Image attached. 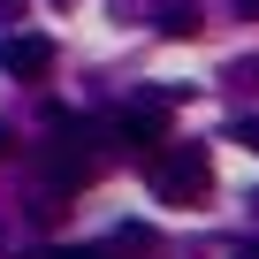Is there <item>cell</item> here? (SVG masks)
Here are the masks:
<instances>
[{
  "instance_id": "cell-1",
  "label": "cell",
  "mask_w": 259,
  "mask_h": 259,
  "mask_svg": "<svg viewBox=\"0 0 259 259\" xmlns=\"http://www.w3.org/2000/svg\"><path fill=\"white\" fill-rule=\"evenodd\" d=\"M145 191L160 206H198L213 191V168H206V145H160L145 153Z\"/></svg>"
},
{
  "instance_id": "cell-2",
  "label": "cell",
  "mask_w": 259,
  "mask_h": 259,
  "mask_svg": "<svg viewBox=\"0 0 259 259\" xmlns=\"http://www.w3.org/2000/svg\"><path fill=\"white\" fill-rule=\"evenodd\" d=\"M31 168L46 176V191H84V183L99 176V153H92V145L54 138V145H38V153H31Z\"/></svg>"
},
{
  "instance_id": "cell-3",
  "label": "cell",
  "mask_w": 259,
  "mask_h": 259,
  "mask_svg": "<svg viewBox=\"0 0 259 259\" xmlns=\"http://www.w3.org/2000/svg\"><path fill=\"white\" fill-rule=\"evenodd\" d=\"M107 138L138 145V160L160 153V145H168V107H160V99H130V107H114V114H107Z\"/></svg>"
},
{
  "instance_id": "cell-4",
  "label": "cell",
  "mask_w": 259,
  "mask_h": 259,
  "mask_svg": "<svg viewBox=\"0 0 259 259\" xmlns=\"http://www.w3.org/2000/svg\"><path fill=\"white\" fill-rule=\"evenodd\" d=\"M0 69L23 76V84H38V76L54 69V38H38V31H8V38H0Z\"/></svg>"
},
{
  "instance_id": "cell-5",
  "label": "cell",
  "mask_w": 259,
  "mask_h": 259,
  "mask_svg": "<svg viewBox=\"0 0 259 259\" xmlns=\"http://www.w3.org/2000/svg\"><path fill=\"white\" fill-rule=\"evenodd\" d=\"M160 31H168V38H191V31H198V8H183V0L160 8Z\"/></svg>"
},
{
  "instance_id": "cell-6",
  "label": "cell",
  "mask_w": 259,
  "mask_h": 259,
  "mask_svg": "<svg viewBox=\"0 0 259 259\" xmlns=\"http://www.w3.org/2000/svg\"><path fill=\"white\" fill-rule=\"evenodd\" d=\"M229 138H236L244 153H259V114H244V122H229Z\"/></svg>"
},
{
  "instance_id": "cell-7",
  "label": "cell",
  "mask_w": 259,
  "mask_h": 259,
  "mask_svg": "<svg viewBox=\"0 0 259 259\" xmlns=\"http://www.w3.org/2000/svg\"><path fill=\"white\" fill-rule=\"evenodd\" d=\"M54 259H114V251H54Z\"/></svg>"
},
{
  "instance_id": "cell-8",
  "label": "cell",
  "mask_w": 259,
  "mask_h": 259,
  "mask_svg": "<svg viewBox=\"0 0 259 259\" xmlns=\"http://www.w3.org/2000/svg\"><path fill=\"white\" fill-rule=\"evenodd\" d=\"M244 16H259V0H244Z\"/></svg>"
},
{
  "instance_id": "cell-9",
  "label": "cell",
  "mask_w": 259,
  "mask_h": 259,
  "mask_svg": "<svg viewBox=\"0 0 259 259\" xmlns=\"http://www.w3.org/2000/svg\"><path fill=\"white\" fill-rule=\"evenodd\" d=\"M0 153H8V130H0Z\"/></svg>"
},
{
  "instance_id": "cell-10",
  "label": "cell",
  "mask_w": 259,
  "mask_h": 259,
  "mask_svg": "<svg viewBox=\"0 0 259 259\" xmlns=\"http://www.w3.org/2000/svg\"><path fill=\"white\" fill-rule=\"evenodd\" d=\"M244 259H259V251H244Z\"/></svg>"
}]
</instances>
